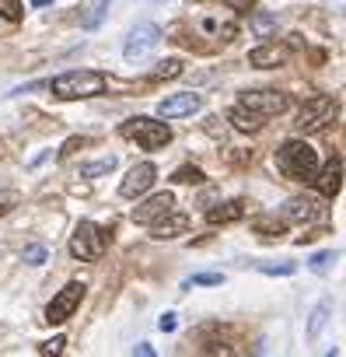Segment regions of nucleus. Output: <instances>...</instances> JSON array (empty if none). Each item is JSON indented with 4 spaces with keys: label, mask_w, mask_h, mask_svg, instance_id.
I'll use <instances>...</instances> for the list:
<instances>
[{
    "label": "nucleus",
    "mask_w": 346,
    "mask_h": 357,
    "mask_svg": "<svg viewBox=\"0 0 346 357\" xmlns=\"http://www.w3.org/2000/svg\"><path fill=\"white\" fill-rule=\"evenodd\" d=\"M276 165L283 175L297 178V183H315L318 178V151L304 140H287L276 151Z\"/></svg>",
    "instance_id": "f257e3e1"
},
{
    "label": "nucleus",
    "mask_w": 346,
    "mask_h": 357,
    "mask_svg": "<svg viewBox=\"0 0 346 357\" xmlns=\"http://www.w3.org/2000/svg\"><path fill=\"white\" fill-rule=\"evenodd\" d=\"M53 95L63 102H77V98H95L105 91V74L98 70H67L60 77H53Z\"/></svg>",
    "instance_id": "f03ea898"
},
{
    "label": "nucleus",
    "mask_w": 346,
    "mask_h": 357,
    "mask_svg": "<svg viewBox=\"0 0 346 357\" xmlns=\"http://www.w3.org/2000/svg\"><path fill=\"white\" fill-rule=\"evenodd\" d=\"M109 238H112V235H109L102 225H95V221H81L77 231L70 235V256H74V259H84V263H95V259L105 256Z\"/></svg>",
    "instance_id": "7ed1b4c3"
},
{
    "label": "nucleus",
    "mask_w": 346,
    "mask_h": 357,
    "mask_svg": "<svg viewBox=\"0 0 346 357\" xmlns=\"http://www.w3.org/2000/svg\"><path fill=\"white\" fill-rule=\"evenodd\" d=\"M119 137L136 140L143 151H157V147H164L171 140V130H168V123H157L150 116H133V119H126L119 126Z\"/></svg>",
    "instance_id": "20e7f679"
},
{
    "label": "nucleus",
    "mask_w": 346,
    "mask_h": 357,
    "mask_svg": "<svg viewBox=\"0 0 346 357\" xmlns=\"http://www.w3.org/2000/svg\"><path fill=\"white\" fill-rule=\"evenodd\" d=\"M339 112V102L332 95H318V98H308L301 109H297V130L301 133H311V130H322L336 119Z\"/></svg>",
    "instance_id": "39448f33"
},
{
    "label": "nucleus",
    "mask_w": 346,
    "mask_h": 357,
    "mask_svg": "<svg viewBox=\"0 0 346 357\" xmlns=\"http://www.w3.org/2000/svg\"><path fill=\"white\" fill-rule=\"evenodd\" d=\"M81 298H84V284H81V280H70V284L49 301V308H46V322H49V326H63V322L77 312Z\"/></svg>",
    "instance_id": "423d86ee"
},
{
    "label": "nucleus",
    "mask_w": 346,
    "mask_h": 357,
    "mask_svg": "<svg viewBox=\"0 0 346 357\" xmlns=\"http://www.w3.org/2000/svg\"><path fill=\"white\" fill-rule=\"evenodd\" d=\"M238 102H242L245 109L266 116V119H269V116H280V112L290 109V95H283V91H276V88H266V91H245Z\"/></svg>",
    "instance_id": "0eeeda50"
},
{
    "label": "nucleus",
    "mask_w": 346,
    "mask_h": 357,
    "mask_svg": "<svg viewBox=\"0 0 346 357\" xmlns=\"http://www.w3.org/2000/svg\"><path fill=\"white\" fill-rule=\"evenodd\" d=\"M157 43H161V29L150 25V22H143V25H136V29L126 36V43H123V56H126L129 63H136V60H143Z\"/></svg>",
    "instance_id": "6e6552de"
},
{
    "label": "nucleus",
    "mask_w": 346,
    "mask_h": 357,
    "mask_svg": "<svg viewBox=\"0 0 346 357\" xmlns=\"http://www.w3.org/2000/svg\"><path fill=\"white\" fill-rule=\"evenodd\" d=\"M154 178H157V168H154L150 161L133 165V168L126 172V178L119 183V197H123V200H136V197H143V193L154 186Z\"/></svg>",
    "instance_id": "1a4fd4ad"
},
{
    "label": "nucleus",
    "mask_w": 346,
    "mask_h": 357,
    "mask_svg": "<svg viewBox=\"0 0 346 357\" xmlns=\"http://www.w3.org/2000/svg\"><path fill=\"white\" fill-rule=\"evenodd\" d=\"M171 207H175V197H171V193H154L140 207H133V221L143 225V228H150L154 221H161L164 214H171Z\"/></svg>",
    "instance_id": "9d476101"
},
{
    "label": "nucleus",
    "mask_w": 346,
    "mask_h": 357,
    "mask_svg": "<svg viewBox=\"0 0 346 357\" xmlns=\"http://www.w3.org/2000/svg\"><path fill=\"white\" fill-rule=\"evenodd\" d=\"M203 109V98L196 91H179V95H168L161 105H157V116L161 119H179V116H193Z\"/></svg>",
    "instance_id": "9b49d317"
},
{
    "label": "nucleus",
    "mask_w": 346,
    "mask_h": 357,
    "mask_svg": "<svg viewBox=\"0 0 346 357\" xmlns=\"http://www.w3.org/2000/svg\"><path fill=\"white\" fill-rule=\"evenodd\" d=\"M287 56H290L287 46H280V43H262V46H255V50L249 53V63H252L255 70H273V67H283Z\"/></svg>",
    "instance_id": "f8f14e48"
},
{
    "label": "nucleus",
    "mask_w": 346,
    "mask_h": 357,
    "mask_svg": "<svg viewBox=\"0 0 346 357\" xmlns=\"http://www.w3.org/2000/svg\"><path fill=\"white\" fill-rule=\"evenodd\" d=\"M280 218L287 221V225H315V221H322V207H315L311 200H287L283 207H280Z\"/></svg>",
    "instance_id": "ddd939ff"
},
{
    "label": "nucleus",
    "mask_w": 346,
    "mask_h": 357,
    "mask_svg": "<svg viewBox=\"0 0 346 357\" xmlns=\"http://www.w3.org/2000/svg\"><path fill=\"white\" fill-rule=\"evenodd\" d=\"M186 231H189V218H186V214H175V211L150 225V238H157V242L179 238V235H186Z\"/></svg>",
    "instance_id": "4468645a"
},
{
    "label": "nucleus",
    "mask_w": 346,
    "mask_h": 357,
    "mask_svg": "<svg viewBox=\"0 0 346 357\" xmlns=\"http://www.w3.org/2000/svg\"><path fill=\"white\" fill-rule=\"evenodd\" d=\"M228 119H231V126H235L238 133H259V130L266 126V116H259V112H252V109H245L242 102H238V105H231V112H228Z\"/></svg>",
    "instance_id": "2eb2a0df"
},
{
    "label": "nucleus",
    "mask_w": 346,
    "mask_h": 357,
    "mask_svg": "<svg viewBox=\"0 0 346 357\" xmlns=\"http://www.w3.org/2000/svg\"><path fill=\"white\" fill-rule=\"evenodd\" d=\"M315 186H318L322 197H336V193H339V186H343V161H339V158H332V161L318 172Z\"/></svg>",
    "instance_id": "dca6fc26"
},
{
    "label": "nucleus",
    "mask_w": 346,
    "mask_h": 357,
    "mask_svg": "<svg viewBox=\"0 0 346 357\" xmlns=\"http://www.w3.org/2000/svg\"><path fill=\"white\" fill-rule=\"evenodd\" d=\"M245 214V200H228V204H221V207H210L207 211V221L210 225H231V221H238Z\"/></svg>",
    "instance_id": "f3484780"
},
{
    "label": "nucleus",
    "mask_w": 346,
    "mask_h": 357,
    "mask_svg": "<svg viewBox=\"0 0 346 357\" xmlns=\"http://www.w3.org/2000/svg\"><path fill=\"white\" fill-rule=\"evenodd\" d=\"M252 231H255L259 238H280V235L287 231V221H283L280 214H269V218H259Z\"/></svg>",
    "instance_id": "a211bd4d"
},
{
    "label": "nucleus",
    "mask_w": 346,
    "mask_h": 357,
    "mask_svg": "<svg viewBox=\"0 0 346 357\" xmlns=\"http://www.w3.org/2000/svg\"><path fill=\"white\" fill-rule=\"evenodd\" d=\"M116 165H119V161H116V154H105V158H98V161L81 165V178H98V175H109Z\"/></svg>",
    "instance_id": "6ab92c4d"
},
{
    "label": "nucleus",
    "mask_w": 346,
    "mask_h": 357,
    "mask_svg": "<svg viewBox=\"0 0 346 357\" xmlns=\"http://www.w3.org/2000/svg\"><path fill=\"white\" fill-rule=\"evenodd\" d=\"M203 172L196 168V165H182V168H175L171 172V183H186V186H196V183H203Z\"/></svg>",
    "instance_id": "aec40b11"
},
{
    "label": "nucleus",
    "mask_w": 346,
    "mask_h": 357,
    "mask_svg": "<svg viewBox=\"0 0 346 357\" xmlns=\"http://www.w3.org/2000/svg\"><path fill=\"white\" fill-rule=\"evenodd\" d=\"M182 70H186V63H182V60H161V63L154 67V74H150V77H154V81H168V77H179Z\"/></svg>",
    "instance_id": "412c9836"
},
{
    "label": "nucleus",
    "mask_w": 346,
    "mask_h": 357,
    "mask_svg": "<svg viewBox=\"0 0 346 357\" xmlns=\"http://www.w3.org/2000/svg\"><path fill=\"white\" fill-rule=\"evenodd\" d=\"M252 32H255L259 39H273V36H276V18H273V15H255V18H252Z\"/></svg>",
    "instance_id": "4be33fe9"
},
{
    "label": "nucleus",
    "mask_w": 346,
    "mask_h": 357,
    "mask_svg": "<svg viewBox=\"0 0 346 357\" xmlns=\"http://www.w3.org/2000/svg\"><path fill=\"white\" fill-rule=\"evenodd\" d=\"M325 319H329V301H322V305H315V312H311V322H308V340L315 343V336L322 333V326H325Z\"/></svg>",
    "instance_id": "5701e85b"
},
{
    "label": "nucleus",
    "mask_w": 346,
    "mask_h": 357,
    "mask_svg": "<svg viewBox=\"0 0 346 357\" xmlns=\"http://www.w3.org/2000/svg\"><path fill=\"white\" fill-rule=\"evenodd\" d=\"M105 11H109V0H95V4L88 8V15L81 18V25H84V29H98L102 18H105Z\"/></svg>",
    "instance_id": "b1692460"
},
{
    "label": "nucleus",
    "mask_w": 346,
    "mask_h": 357,
    "mask_svg": "<svg viewBox=\"0 0 346 357\" xmlns=\"http://www.w3.org/2000/svg\"><path fill=\"white\" fill-rule=\"evenodd\" d=\"M332 263H336V252H332V249H322V252H315V256L308 259V270H311V273H325Z\"/></svg>",
    "instance_id": "393cba45"
},
{
    "label": "nucleus",
    "mask_w": 346,
    "mask_h": 357,
    "mask_svg": "<svg viewBox=\"0 0 346 357\" xmlns=\"http://www.w3.org/2000/svg\"><path fill=\"white\" fill-rule=\"evenodd\" d=\"M224 284V273H196V277H189L182 287L189 291V287H221Z\"/></svg>",
    "instance_id": "a878e982"
},
{
    "label": "nucleus",
    "mask_w": 346,
    "mask_h": 357,
    "mask_svg": "<svg viewBox=\"0 0 346 357\" xmlns=\"http://www.w3.org/2000/svg\"><path fill=\"white\" fill-rule=\"evenodd\" d=\"M0 18H8V22H22V18H25L22 0H0Z\"/></svg>",
    "instance_id": "bb28decb"
},
{
    "label": "nucleus",
    "mask_w": 346,
    "mask_h": 357,
    "mask_svg": "<svg viewBox=\"0 0 346 357\" xmlns=\"http://www.w3.org/2000/svg\"><path fill=\"white\" fill-rule=\"evenodd\" d=\"M22 259H25V263H29V266H42V263H46V259H49V249H46V245H29V249H25V256H22Z\"/></svg>",
    "instance_id": "cd10ccee"
},
{
    "label": "nucleus",
    "mask_w": 346,
    "mask_h": 357,
    "mask_svg": "<svg viewBox=\"0 0 346 357\" xmlns=\"http://www.w3.org/2000/svg\"><path fill=\"white\" fill-rule=\"evenodd\" d=\"M63 347H67V336H53V340H46V343L39 347V354H42V357H53V354H63Z\"/></svg>",
    "instance_id": "c85d7f7f"
},
{
    "label": "nucleus",
    "mask_w": 346,
    "mask_h": 357,
    "mask_svg": "<svg viewBox=\"0 0 346 357\" xmlns=\"http://www.w3.org/2000/svg\"><path fill=\"white\" fill-rule=\"evenodd\" d=\"M294 263H269V266H262V273H269V277H294Z\"/></svg>",
    "instance_id": "c756f323"
},
{
    "label": "nucleus",
    "mask_w": 346,
    "mask_h": 357,
    "mask_svg": "<svg viewBox=\"0 0 346 357\" xmlns=\"http://www.w3.org/2000/svg\"><path fill=\"white\" fill-rule=\"evenodd\" d=\"M157 326H161V333H171V329L179 326V315H175V312H164V315L157 319Z\"/></svg>",
    "instance_id": "7c9ffc66"
},
{
    "label": "nucleus",
    "mask_w": 346,
    "mask_h": 357,
    "mask_svg": "<svg viewBox=\"0 0 346 357\" xmlns=\"http://www.w3.org/2000/svg\"><path fill=\"white\" fill-rule=\"evenodd\" d=\"M84 144H88L84 137H74V140H67V144H63V151H60V158H67V154H74V151H77V147H84Z\"/></svg>",
    "instance_id": "2f4dec72"
},
{
    "label": "nucleus",
    "mask_w": 346,
    "mask_h": 357,
    "mask_svg": "<svg viewBox=\"0 0 346 357\" xmlns=\"http://www.w3.org/2000/svg\"><path fill=\"white\" fill-rule=\"evenodd\" d=\"M224 4H228L231 11H252V4H255V0H224Z\"/></svg>",
    "instance_id": "473e14b6"
},
{
    "label": "nucleus",
    "mask_w": 346,
    "mask_h": 357,
    "mask_svg": "<svg viewBox=\"0 0 346 357\" xmlns=\"http://www.w3.org/2000/svg\"><path fill=\"white\" fill-rule=\"evenodd\" d=\"M133 354H140V357H154V347H150V343H136Z\"/></svg>",
    "instance_id": "72a5a7b5"
},
{
    "label": "nucleus",
    "mask_w": 346,
    "mask_h": 357,
    "mask_svg": "<svg viewBox=\"0 0 346 357\" xmlns=\"http://www.w3.org/2000/svg\"><path fill=\"white\" fill-rule=\"evenodd\" d=\"M32 4H36V8H46V4H53V0H32Z\"/></svg>",
    "instance_id": "f704fd0d"
},
{
    "label": "nucleus",
    "mask_w": 346,
    "mask_h": 357,
    "mask_svg": "<svg viewBox=\"0 0 346 357\" xmlns=\"http://www.w3.org/2000/svg\"><path fill=\"white\" fill-rule=\"evenodd\" d=\"M0 214H4V207H0Z\"/></svg>",
    "instance_id": "c9c22d12"
}]
</instances>
